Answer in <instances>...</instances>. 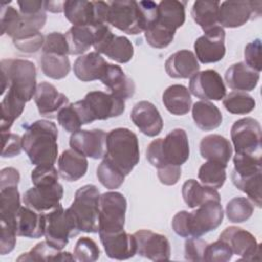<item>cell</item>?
I'll list each match as a JSON object with an SVG mask.
<instances>
[{
  "label": "cell",
  "instance_id": "obj_1",
  "mask_svg": "<svg viewBox=\"0 0 262 262\" xmlns=\"http://www.w3.org/2000/svg\"><path fill=\"white\" fill-rule=\"evenodd\" d=\"M58 130L48 120H38L26 127L23 149L33 165H54L58 156Z\"/></svg>",
  "mask_w": 262,
  "mask_h": 262
},
{
  "label": "cell",
  "instance_id": "obj_2",
  "mask_svg": "<svg viewBox=\"0 0 262 262\" xmlns=\"http://www.w3.org/2000/svg\"><path fill=\"white\" fill-rule=\"evenodd\" d=\"M189 158V143L185 130L176 128L165 138L152 140L146 148V159L157 169L167 165L181 166Z\"/></svg>",
  "mask_w": 262,
  "mask_h": 262
},
{
  "label": "cell",
  "instance_id": "obj_3",
  "mask_svg": "<svg viewBox=\"0 0 262 262\" xmlns=\"http://www.w3.org/2000/svg\"><path fill=\"white\" fill-rule=\"evenodd\" d=\"M104 160L118 168L126 176L139 163V143L134 132L128 128H116L106 135Z\"/></svg>",
  "mask_w": 262,
  "mask_h": 262
},
{
  "label": "cell",
  "instance_id": "obj_4",
  "mask_svg": "<svg viewBox=\"0 0 262 262\" xmlns=\"http://www.w3.org/2000/svg\"><path fill=\"white\" fill-rule=\"evenodd\" d=\"M1 68V94L5 90L12 89L26 102L30 101L36 92V67L27 59L8 58L2 59Z\"/></svg>",
  "mask_w": 262,
  "mask_h": 262
},
{
  "label": "cell",
  "instance_id": "obj_5",
  "mask_svg": "<svg viewBox=\"0 0 262 262\" xmlns=\"http://www.w3.org/2000/svg\"><path fill=\"white\" fill-rule=\"evenodd\" d=\"M77 112L82 125L94 122L95 120H107L119 117L125 111V100L103 91H90L84 99L72 103Z\"/></svg>",
  "mask_w": 262,
  "mask_h": 262
},
{
  "label": "cell",
  "instance_id": "obj_6",
  "mask_svg": "<svg viewBox=\"0 0 262 262\" xmlns=\"http://www.w3.org/2000/svg\"><path fill=\"white\" fill-rule=\"evenodd\" d=\"M99 199V190L93 184H86L76 191L74 201L68 209L80 231L87 233L98 232Z\"/></svg>",
  "mask_w": 262,
  "mask_h": 262
},
{
  "label": "cell",
  "instance_id": "obj_7",
  "mask_svg": "<svg viewBox=\"0 0 262 262\" xmlns=\"http://www.w3.org/2000/svg\"><path fill=\"white\" fill-rule=\"evenodd\" d=\"M107 4V25L129 35H137L147 29L143 12L137 1H108Z\"/></svg>",
  "mask_w": 262,
  "mask_h": 262
},
{
  "label": "cell",
  "instance_id": "obj_8",
  "mask_svg": "<svg viewBox=\"0 0 262 262\" xmlns=\"http://www.w3.org/2000/svg\"><path fill=\"white\" fill-rule=\"evenodd\" d=\"M92 27L94 29L93 47L97 53L104 54L119 63H126L132 59L134 48L128 38L114 35L106 24Z\"/></svg>",
  "mask_w": 262,
  "mask_h": 262
},
{
  "label": "cell",
  "instance_id": "obj_9",
  "mask_svg": "<svg viewBox=\"0 0 262 262\" xmlns=\"http://www.w3.org/2000/svg\"><path fill=\"white\" fill-rule=\"evenodd\" d=\"M45 220V239L56 250L61 251L68 245L69 239L80 232L70 210H64L61 204L46 213Z\"/></svg>",
  "mask_w": 262,
  "mask_h": 262
},
{
  "label": "cell",
  "instance_id": "obj_10",
  "mask_svg": "<svg viewBox=\"0 0 262 262\" xmlns=\"http://www.w3.org/2000/svg\"><path fill=\"white\" fill-rule=\"evenodd\" d=\"M126 210L127 201L123 193L107 191L100 194L98 233L123 230Z\"/></svg>",
  "mask_w": 262,
  "mask_h": 262
},
{
  "label": "cell",
  "instance_id": "obj_11",
  "mask_svg": "<svg viewBox=\"0 0 262 262\" xmlns=\"http://www.w3.org/2000/svg\"><path fill=\"white\" fill-rule=\"evenodd\" d=\"M235 154L261 155V126L251 117L235 121L230 130Z\"/></svg>",
  "mask_w": 262,
  "mask_h": 262
},
{
  "label": "cell",
  "instance_id": "obj_12",
  "mask_svg": "<svg viewBox=\"0 0 262 262\" xmlns=\"http://www.w3.org/2000/svg\"><path fill=\"white\" fill-rule=\"evenodd\" d=\"M260 1H223L218 11V23L222 28H238L261 15Z\"/></svg>",
  "mask_w": 262,
  "mask_h": 262
},
{
  "label": "cell",
  "instance_id": "obj_13",
  "mask_svg": "<svg viewBox=\"0 0 262 262\" xmlns=\"http://www.w3.org/2000/svg\"><path fill=\"white\" fill-rule=\"evenodd\" d=\"M223 217V208L217 201L206 202L193 212H188L189 237H201L215 230L221 225Z\"/></svg>",
  "mask_w": 262,
  "mask_h": 262
},
{
  "label": "cell",
  "instance_id": "obj_14",
  "mask_svg": "<svg viewBox=\"0 0 262 262\" xmlns=\"http://www.w3.org/2000/svg\"><path fill=\"white\" fill-rule=\"evenodd\" d=\"M219 238L228 245L234 255L241 256V260H260L261 245L246 229L237 226L226 227L220 233Z\"/></svg>",
  "mask_w": 262,
  "mask_h": 262
},
{
  "label": "cell",
  "instance_id": "obj_15",
  "mask_svg": "<svg viewBox=\"0 0 262 262\" xmlns=\"http://www.w3.org/2000/svg\"><path fill=\"white\" fill-rule=\"evenodd\" d=\"M63 196V187L59 182L53 184L34 185L29 188L23 196L25 206L46 214L60 205Z\"/></svg>",
  "mask_w": 262,
  "mask_h": 262
},
{
  "label": "cell",
  "instance_id": "obj_16",
  "mask_svg": "<svg viewBox=\"0 0 262 262\" xmlns=\"http://www.w3.org/2000/svg\"><path fill=\"white\" fill-rule=\"evenodd\" d=\"M189 92L202 100H221L226 94V87L219 73L206 70L190 78Z\"/></svg>",
  "mask_w": 262,
  "mask_h": 262
},
{
  "label": "cell",
  "instance_id": "obj_17",
  "mask_svg": "<svg viewBox=\"0 0 262 262\" xmlns=\"http://www.w3.org/2000/svg\"><path fill=\"white\" fill-rule=\"evenodd\" d=\"M136 242V254L152 261L170 259L171 247L168 238L148 229H140L133 233Z\"/></svg>",
  "mask_w": 262,
  "mask_h": 262
},
{
  "label": "cell",
  "instance_id": "obj_18",
  "mask_svg": "<svg viewBox=\"0 0 262 262\" xmlns=\"http://www.w3.org/2000/svg\"><path fill=\"white\" fill-rule=\"evenodd\" d=\"M225 31L221 26L204 33L194 44L195 57L202 63H212L220 61L225 55Z\"/></svg>",
  "mask_w": 262,
  "mask_h": 262
},
{
  "label": "cell",
  "instance_id": "obj_19",
  "mask_svg": "<svg viewBox=\"0 0 262 262\" xmlns=\"http://www.w3.org/2000/svg\"><path fill=\"white\" fill-rule=\"evenodd\" d=\"M106 135L107 133L101 129H80L72 133L69 143L72 149L85 157L102 159L106 151Z\"/></svg>",
  "mask_w": 262,
  "mask_h": 262
},
{
  "label": "cell",
  "instance_id": "obj_20",
  "mask_svg": "<svg viewBox=\"0 0 262 262\" xmlns=\"http://www.w3.org/2000/svg\"><path fill=\"white\" fill-rule=\"evenodd\" d=\"M130 118L139 131L148 137L159 135L164 126L159 110L146 100H141L133 106Z\"/></svg>",
  "mask_w": 262,
  "mask_h": 262
},
{
  "label": "cell",
  "instance_id": "obj_21",
  "mask_svg": "<svg viewBox=\"0 0 262 262\" xmlns=\"http://www.w3.org/2000/svg\"><path fill=\"white\" fill-rule=\"evenodd\" d=\"M34 100L39 114L51 119L56 118L58 112L70 104L69 98L48 82H41L37 85Z\"/></svg>",
  "mask_w": 262,
  "mask_h": 262
},
{
  "label": "cell",
  "instance_id": "obj_22",
  "mask_svg": "<svg viewBox=\"0 0 262 262\" xmlns=\"http://www.w3.org/2000/svg\"><path fill=\"white\" fill-rule=\"evenodd\" d=\"M99 237L106 256L111 259L126 260L136 254L135 237L124 229L115 232H101Z\"/></svg>",
  "mask_w": 262,
  "mask_h": 262
},
{
  "label": "cell",
  "instance_id": "obj_23",
  "mask_svg": "<svg viewBox=\"0 0 262 262\" xmlns=\"http://www.w3.org/2000/svg\"><path fill=\"white\" fill-rule=\"evenodd\" d=\"M63 13L66 18L73 26L92 27L102 24L99 20L96 1L68 0L63 3Z\"/></svg>",
  "mask_w": 262,
  "mask_h": 262
},
{
  "label": "cell",
  "instance_id": "obj_24",
  "mask_svg": "<svg viewBox=\"0 0 262 262\" xmlns=\"http://www.w3.org/2000/svg\"><path fill=\"white\" fill-rule=\"evenodd\" d=\"M165 70L171 78L187 79L199 72L200 64L192 51L183 49L174 52L167 58Z\"/></svg>",
  "mask_w": 262,
  "mask_h": 262
},
{
  "label": "cell",
  "instance_id": "obj_25",
  "mask_svg": "<svg viewBox=\"0 0 262 262\" xmlns=\"http://www.w3.org/2000/svg\"><path fill=\"white\" fill-rule=\"evenodd\" d=\"M45 214L39 213L27 206L20 207L15 216L16 233L18 236L40 238L45 232Z\"/></svg>",
  "mask_w": 262,
  "mask_h": 262
},
{
  "label": "cell",
  "instance_id": "obj_26",
  "mask_svg": "<svg viewBox=\"0 0 262 262\" xmlns=\"http://www.w3.org/2000/svg\"><path fill=\"white\" fill-rule=\"evenodd\" d=\"M108 62L96 51L79 56L73 67L75 76L82 82L100 80L104 75Z\"/></svg>",
  "mask_w": 262,
  "mask_h": 262
},
{
  "label": "cell",
  "instance_id": "obj_27",
  "mask_svg": "<svg viewBox=\"0 0 262 262\" xmlns=\"http://www.w3.org/2000/svg\"><path fill=\"white\" fill-rule=\"evenodd\" d=\"M224 79L227 86L232 90L247 92L256 88L260 79V73L241 61L231 64L226 70Z\"/></svg>",
  "mask_w": 262,
  "mask_h": 262
},
{
  "label": "cell",
  "instance_id": "obj_28",
  "mask_svg": "<svg viewBox=\"0 0 262 262\" xmlns=\"http://www.w3.org/2000/svg\"><path fill=\"white\" fill-rule=\"evenodd\" d=\"M200 152L202 158L207 161L217 162L227 166L232 156V146L225 137L219 134H210L201 140Z\"/></svg>",
  "mask_w": 262,
  "mask_h": 262
},
{
  "label": "cell",
  "instance_id": "obj_29",
  "mask_svg": "<svg viewBox=\"0 0 262 262\" xmlns=\"http://www.w3.org/2000/svg\"><path fill=\"white\" fill-rule=\"evenodd\" d=\"M102 84L106 86L111 92L122 99H128L135 93V84L131 78H129L121 67L113 63H108L106 71L100 79Z\"/></svg>",
  "mask_w": 262,
  "mask_h": 262
},
{
  "label": "cell",
  "instance_id": "obj_30",
  "mask_svg": "<svg viewBox=\"0 0 262 262\" xmlns=\"http://www.w3.org/2000/svg\"><path fill=\"white\" fill-rule=\"evenodd\" d=\"M57 164L60 177L70 182L82 178L88 169L86 157L72 148L62 151L58 158Z\"/></svg>",
  "mask_w": 262,
  "mask_h": 262
},
{
  "label": "cell",
  "instance_id": "obj_31",
  "mask_svg": "<svg viewBox=\"0 0 262 262\" xmlns=\"http://www.w3.org/2000/svg\"><path fill=\"white\" fill-rule=\"evenodd\" d=\"M185 1L164 0L158 4V17L155 23L176 32L185 21Z\"/></svg>",
  "mask_w": 262,
  "mask_h": 262
},
{
  "label": "cell",
  "instance_id": "obj_32",
  "mask_svg": "<svg viewBox=\"0 0 262 262\" xmlns=\"http://www.w3.org/2000/svg\"><path fill=\"white\" fill-rule=\"evenodd\" d=\"M163 103L167 111L175 116L187 114L191 107L189 90L180 84L169 86L163 93Z\"/></svg>",
  "mask_w": 262,
  "mask_h": 262
},
{
  "label": "cell",
  "instance_id": "obj_33",
  "mask_svg": "<svg viewBox=\"0 0 262 262\" xmlns=\"http://www.w3.org/2000/svg\"><path fill=\"white\" fill-rule=\"evenodd\" d=\"M182 196L188 208H198L209 201L220 202L219 192L211 187L202 185L195 179H188L182 185Z\"/></svg>",
  "mask_w": 262,
  "mask_h": 262
},
{
  "label": "cell",
  "instance_id": "obj_34",
  "mask_svg": "<svg viewBox=\"0 0 262 262\" xmlns=\"http://www.w3.org/2000/svg\"><path fill=\"white\" fill-rule=\"evenodd\" d=\"M191 112L194 124L203 131L214 130L222 123V114L220 110L210 101H196L193 103Z\"/></svg>",
  "mask_w": 262,
  "mask_h": 262
},
{
  "label": "cell",
  "instance_id": "obj_35",
  "mask_svg": "<svg viewBox=\"0 0 262 262\" xmlns=\"http://www.w3.org/2000/svg\"><path fill=\"white\" fill-rule=\"evenodd\" d=\"M220 2L201 0L195 1L191 8V16L193 20L199 25L204 33L219 26L218 11Z\"/></svg>",
  "mask_w": 262,
  "mask_h": 262
},
{
  "label": "cell",
  "instance_id": "obj_36",
  "mask_svg": "<svg viewBox=\"0 0 262 262\" xmlns=\"http://www.w3.org/2000/svg\"><path fill=\"white\" fill-rule=\"evenodd\" d=\"M24 100L15 91L8 89L1 101V133L8 132L13 122L21 115L25 110Z\"/></svg>",
  "mask_w": 262,
  "mask_h": 262
},
{
  "label": "cell",
  "instance_id": "obj_37",
  "mask_svg": "<svg viewBox=\"0 0 262 262\" xmlns=\"http://www.w3.org/2000/svg\"><path fill=\"white\" fill-rule=\"evenodd\" d=\"M70 54L83 55L94 43V29L88 26H73L66 33Z\"/></svg>",
  "mask_w": 262,
  "mask_h": 262
},
{
  "label": "cell",
  "instance_id": "obj_38",
  "mask_svg": "<svg viewBox=\"0 0 262 262\" xmlns=\"http://www.w3.org/2000/svg\"><path fill=\"white\" fill-rule=\"evenodd\" d=\"M40 63L43 74L54 80L66 78L71 71V63L68 55L58 53H42Z\"/></svg>",
  "mask_w": 262,
  "mask_h": 262
},
{
  "label": "cell",
  "instance_id": "obj_39",
  "mask_svg": "<svg viewBox=\"0 0 262 262\" xmlns=\"http://www.w3.org/2000/svg\"><path fill=\"white\" fill-rule=\"evenodd\" d=\"M19 196L20 195L17 190V186H7L0 188V221L15 226V216L21 207Z\"/></svg>",
  "mask_w": 262,
  "mask_h": 262
},
{
  "label": "cell",
  "instance_id": "obj_40",
  "mask_svg": "<svg viewBox=\"0 0 262 262\" xmlns=\"http://www.w3.org/2000/svg\"><path fill=\"white\" fill-rule=\"evenodd\" d=\"M226 167L224 164L208 161L200 167L198 177L203 185L214 189L221 188L226 180Z\"/></svg>",
  "mask_w": 262,
  "mask_h": 262
},
{
  "label": "cell",
  "instance_id": "obj_41",
  "mask_svg": "<svg viewBox=\"0 0 262 262\" xmlns=\"http://www.w3.org/2000/svg\"><path fill=\"white\" fill-rule=\"evenodd\" d=\"M231 180L235 187L245 192L254 205L261 208V173L252 176H239L231 173Z\"/></svg>",
  "mask_w": 262,
  "mask_h": 262
},
{
  "label": "cell",
  "instance_id": "obj_42",
  "mask_svg": "<svg viewBox=\"0 0 262 262\" xmlns=\"http://www.w3.org/2000/svg\"><path fill=\"white\" fill-rule=\"evenodd\" d=\"M222 103L227 112L234 115L249 114L256 106V101L253 96L242 91H232L225 95Z\"/></svg>",
  "mask_w": 262,
  "mask_h": 262
},
{
  "label": "cell",
  "instance_id": "obj_43",
  "mask_svg": "<svg viewBox=\"0 0 262 262\" xmlns=\"http://www.w3.org/2000/svg\"><path fill=\"white\" fill-rule=\"evenodd\" d=\"M225 213L230 222L242 223L251 218L254 213V205L245 196H235L227 203Z\"/></svg>",
  "mask_w": 262,
  "mask_h": 262
},
{
  "label": "cell",
  "instance_id": "obj_44",
  "mask_svg": "<svg viewBox=\"0 0 262 262\" xmlns=\"http://www.w3.org/2000/svg\"><path fill=\"white\" fill-rule=\"evenodd\" d=\"M233 165L232 173L239 176H252L262 172L261 155L235 154Z\"/></svg>",
  "mask_w": 262,
  "mask_h": 262
},
{
  "label": "cell",
  "instance_id": "obj_45",
  "mask_svg": "<svg viewBox=\"0 0 262 262\" xmlns=\"http://www.w3.org/2000/svg\"><path fill=\"white\" fill-rule=\"evenodd\" d=\"M96 176L104 187L108 189H116L123 184L126 175L103 159L97 167Z\"/></svg>",
  "mask_w": 262,
  "mask_h": 262
},
{
  "label": "cell",
  "instance_id": "obj_46",
  "mask_svg": "<svg viewBox=\"0 0 262 262\" xmlns=\"http://www.w3.org/2000/svg\"><path fill=\"white\" fill-rule=\"evenodd\" d=\"M176 32L164 28L163 26L154 23L144 31L146 42L154 48L162 49L170 45L174 39Z\"/></svg>",
  "mask_w": 262,
  "mask_h": 262
},
{
  "label": "cell",
  "instance_id": "obj_47",
  "mask_svg": "<svg viewBox=\"0 0 262 262\" xmlns=\"http://www.w3.org/2000/svg\"><path fill=\"white\" fill-rule=\"evenodd\" d=\"M60 251L50 246L46 239L38 243L29 252L21 254L17 261H56Z\"/></svg>",
  "mask_w": 262,
  "mask_h": 262
},
{
  "label": "cell",
  "instance_id": "obj_48",
  "mask_svg": "<svg viewBox=\"0 0 262 262\" xmlns=\"http://www.w3.org/2000/svg\"><path fill=\"white\" fill-rule=\"evenodd\" d=\"M73 255L76 261L93 262L99 258L100 251L97 244L92 238L82 236L77 241Z\"/></svg>",
  "mask_w": 262,
  "mask_h": 262
},
{
  "label": "cell",
  "instance_id": "obj_49",
  "mask_svg": "<svg viewBox=\"0 0 262 262\" xmlns=\"http://www.w3.org/2000/svg\"><path fill=\"white\" fill-rule=\"evenodd\" d=\"M9 2L1 3L0 27H1V35L6 34L11 38L19 21L20 13L13 6H8Z\"/></svg>",
  "mask_w": 262,
  "mask_h": 262
},
{
  "label": "cell",
  "instance_id": "obj_50",
  "mask_svg": "<svg viewBox=\"0 0 262 262\" xmlns=\"http://www.w3.org/2000/svg\"><path fill=\"white\" fill-rule=\"evenodd\" d=\"M43 53H58L69 55V45L66 35L59 32H52L45 36L44 45L42 47Z\"/></svg>",
  "mask_w": 262,
  "mask_h": 262
},
{
  "label": "cell",
  "instance_id": "obj_51",
  "mask_svg": "<svg viewBox=\"0 0 262 262\" xmlns=\"http://www.w3.org/2000/svg\"><path fill=\"white\" fill-rule=\"evenodd\" d=\"M232 255L233 253L228 245L219 238L218 241L207 245L204 261L227 262L232 258Z\"/></svg>",
  "mask_w": 262,
  "mask_h": 262
},
{
  "label": "cell",
  "instance_id": "obj_52",
  "mask_svg": "<svg viewBox=\"0 0 262 262\" xmlns=\"http://www.w3.org/2000/svg\"><path fill=\"white\" fill-rule=\"evenodd\" d=\"M56 119L58 121V124L67 132H70V133H74V132L80 130V128L82 126L81 120H80L77 112L73 107L72 103L62 107L58 112Z\"/></svg>",
  "mask_w": 262,
  "mask_h": 262
},
{
  "label": "cell",
  "instance_id": "obj_53",
  "mask_svg": "<svg viewBox=\"0 0 262 262\" xmlns=\"http://www.w3.org/2000/svg\"><path fill=\"white\" fill-rule=\"evenodd\" d=\"M34 185L53 184L58 182V173L53 165H39L31 173Z\"/></svg>",
  "mask_w": 262,
  "mask_h": 262
},
{
  "label": "cell",
  "instance_id": "obj_54",
  "mask_svg": "<svg viewBox=\"0 0 262 262\" xmlns=\"http://www.w3.org/2000/svg\"><path fill=\"white\" fill-rule=\"evenodd\" d=\"M208 243L200 237H188L184 244V257L188 261H204Z\"/></svg>",
  "mask_w": 262,
  "mask_h": 262
},
{
  "label": "cell",
  "instance_id": "obj_55",
  "mask_svg": "<svg viewBox=\"0 0 262 262\" xmlns=\"http://www.w3.org/2000/svg\"><path fill=\"white\" fill-rule=\"evenodd\" d=\"M44 41H45V37L41 34V32L12 40L13 45L19 51L25 53L37 52L39 49L43 47Z\"/></svg>",
  "mask_w": 262,
  "mask_h": 262
},
{
  "label": "cell",
  "instance_id": "obj_56",
  "mask_svg": "<svg viewBox=\"0 0 262 262\" xmlns=\"http://www.w3.org/2000/svg\"><path fill=\"white\" fill-rule=\"evenodd\" d=\"M2 135V158H13L18 156L23 149V140L19 135L3 132Z\"/></svg>",
  "mask_w": 262,
  "mask_h": 262
},
{
  "label": "cell",
  "instance_id": "obj_57",
  "mask_svg": "<svg viewBox=\"0 0 262 262\" xmlns=\"http://www.w3.org/2000/svg\"><path fill=\"white\" fill-rule=\"evenodd\" d=\"M245 63L252 70L260 73L262 69L261 62V40L256 39L248 43L244 50Z\"/></svg>",
  "mask_w": 262,
  "mask_h": 262
},
{
  "label": "cell",
  "instance_id": "obj_58",
  "mask_svg": "<svg viewBox=\"0 0 262 262\" xmlns=\"http://www.w3.org/2000/svg\"><path fill=\"white\" fill-rule=\"evenodd\" d=\"M16 227L12 224L1 221L0 236V254L6 255L10 253L16 244Z\"/></svg>",
  "mask_w": 262,
  "mask_h": 262
},
{
  "label": "cell",
  "instance_id": "obj_59",
  "mask_svg": "<svg viewBox=\"0 0 262 262\" xmlns=\"http://www.w3.org/2000/svg\"><path fill=\"white\" fill-rule=\"evenodd\" d=\"M158 177L164 185H174L181 177V166L167 165L158 169Z\"/></svg>",
  "mask_w": 262,
  "mask_h": 262
},
{
  "label": "cell",
  "instance_id": "obj_60",
  "mask_svg": "<svg viewBox=\"0 0 262 262\" xmlns=\"http://www.w3.org/2000/svg\"><path fill=\"white\" fill-rule=\"evenodd\" d=\"M172 228L174 232L181 237H189V228H188V212L179 211L176 213L172 219Z\"/></svg>",
  "mask_w": 262,
  "mask_h": 262
},
{
  "label": "cell",
  "instance_id": "obj_61",
  "mask_svg": "<svg viewBox=\"0 0 262 262\" xmlns=\"http://www.w3.org/2000/svg\"><path fill=\"white\" fill-rule=\"evenodd\" d=\"M20 179L18 170L13 167H6L0 172V188L7 186H17Z\"/></svg>",
  "mask_w": 262,
  "mask_h": 262
},
{
  "label": "cell",
  "instance_id": "obj_62",
  "mask_svg": "<svg viewBox=\"0 0 262 262\" xmlns=\"http://www.w3.org/2000/svg\"><path fill=\"white\" fill-rule=\"evenodd\" d=\"M19 12L21 14H35L44 9V2L40 0H23L17 1Z\"/></svg>",
  "mask_w": 262,
  "mask_h": 262
},
{
  "label": "cell",
  "instance_id": "obj_63",
  "mask_svg": "<svg viewBox=\"0 0 262 262\" xmlns=\"http://www.w3.org/2000/svg\"><path fill=\"white\" fill-rule=\"evenodd\" d=\"M64 1H45L44 9L50 12H61L63 11Z\"/></svg>",
  "mask_w": 262,
  "mask_h": 262
}]
</instances>
